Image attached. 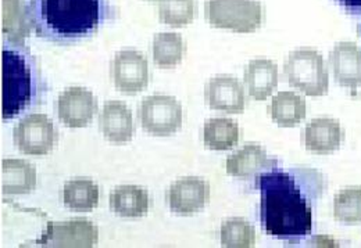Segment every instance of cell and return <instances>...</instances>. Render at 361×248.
Returning <instances> with one entry per match:
<instances>
[{"label":"cell","mask_w":361,"mask_h":248,"mask_svg":"<svg viewBox=\"0 0 361 248\" xmlns=\"http://www.w3.org/2000/svg\"><path fill=\"white\" fill-rule=\"evenodd\" d=\"M260 192L259 218L267 235L299 243L312 235L313 206L325 189L324 176L316 169L278 166L256 176Z\"/></svg>","instance_id":"obj_1"},{"label":"cell","mask_w":361,"mask_h":248,"mask_svg":"<svg viewBox=\"0 0 361 248\" xmlns=\"http://www.w3.org/2000/svg\"><path fill=\"white\" fill-rule=\"evenodd\" d=\"M116 14L110 0H28L37 37L61 44L88 39Z\"/></svg>","instance_id":"obj_2"},{"label":"cell","mask_w":361,"mask_h":248,"mask_svg":"<svg viewBox=\"0 0 361 248\" xmlns=\"http://www.w3.org/2000/svg\"><path fill=\"white\" fill-rule=\"evenodd\" d=\"M39 71L24 43L6 41L1 49V117L11 120L38 96Z\"/></svg>","instance_id":"obj_3"},{"label":"cell","mask_w":361,"mask_h":248,"mask_svg":"<svg viewBox=\"0 0 361 248\" xmlns=\"http://www.w3.org/2000/svg\"><path fill=\"white\" fill-rule=\"evenodd\" d=\"M288 83L310 97L324 96L329 90V77L322 54L312 47H300L289 53L283 66Z\"/></svg>","instance_id":"obj_4"},{"label":"cell","mask_w":361,"mask_h":248,"mask_svg":"<svg viewBox=\"0 0 361 248\" xmlns=\"http://www.w3.org/2000/svg\"><path fill=\"white\" fill-rule=\"evenodd\" d=\"M204 17L214 28L249 34L262 27L264 11L257 0H206Z\"/></svg>","instance_id":"obj_5"},{"label":"cell","mask_w":361,"mask_h":248,"mask_svg":"<svg viewBox=\"0 0 361 248\" xmlns=\"http://www.w3.org/2000/svg\"><path fill=\"white\" fill-rule=\"evenodd\" d=\"M137 118L145 132L152 136H171L183 123V110L176 97L164 94L147 96L142 100Z\"/></svg>","instance_id":"obj_6"},{"label":"cell","mask_w":361,"mask_h":248,"mask_svg":"<svg viewBox=\"0 0 361 248\" xmlns=\"http://www.w3.org/2000/svg\"><path fill=\"white\" fill-rule=\"evenodd\" d=\"M13 140L23 154L46 156L57 142V132L47 116L35 113L16 125Z\"/></svg>","instance_id":"obj_7"},{"label":"cell","mask_w":361,"mask_h":248,"mask_svg":"<svg viewBox=\"0 0 361 248\" xmlns=\"http://www.w3.org/2000/svg\"><path fill=\"white\" fill-rule=\"evenodd\" d=\"M110 77L121 93L136 94L149 83L147 60L137 50H121L110 63Z\"/></svg>","instance_id":"obj_8"},{"label":"cell","mask_w":361,"mask_h":248,"mask_svg":"<svg viewBox=\"0 0 361 248\" xmlns=\"http://www.w3.org/2000/svg\"><path fill=\"white\" fill-rule=\"evenodd\" d=\"M99 242V230L90 219L77 218L50 222L37 242L44 247H93Z\"/></svg>","instance_id":"obj_9"},{"label":"cell","mask_w":361,"mask_h":248,"mask_svg":"<svg viewBox=\"0 0 361 248\" xmlns=\"http://www.w3.org/2000/svg\"><path fill=\"white\" fill-rule=\"evenodd\" d=\"M56 111L59 120L67 128H85L97 113V100L88 89L80 86L68 87L60 93Z\"/></svg>","instance_id":"obj_10"},{"label":"cell","mask_w":361,"mask_h":248,"mask_svg":"<svg viewBox=\"0 0 361 248\" xmlns=\"http://www.w3.org/2000/svg\"><path fill=\"white\" fill-rule=\"evenodd\" d=\"M210 185L200 178H182L174 182L167 192V204L174 213L192 215L207 206Z\"/></svg>","instance_id":"obj_11"},{"label":"cell","mask_w":361,"mask_h":248,"mask_svg":"<svg viewBox=\"0 0 361 248\" xmlns=\"http://www.w3.org/2000/svg\"><path fill=\"white\" fill-rule=\"evenodd\" d=\"M204 99L212 110L242 114L246 107L243 85L233 75H216L204 87Z\"/></svg>","instance_id":"obj_12"},{"label":"cell","mask_w":361,"mask_h":248,"mask_svg":"<svg viewBox=\"0 0 361 248\" xmlns=\"http://www.w3.org/2000/svg\"><path fill=\"white\" fill-rule=\"evenodd\" d=\"M335 82L356 92L361 86V49L353 42H339L329 53Z\"/></svg>","instance_id":"obj_13"},{"label":"cell","mask_w":361,"mask_h":248,"mask_svg":"<svg viewBox=\"0 0 361 248\" xmlns=\"http://www.w3.org/2000/svg\"><path fill=\"white\" fill-rule=\"evenodd\" d=\"M99 128L102 135L111 143L123 144L133 139L135 125L131 110L121 101H106L99 114Z\"/></svg>","instance_id":"obj_14"},{"label":"cell","mask_w":361,"mask_h":248,"mask_svg":"<svg viewBox=\"0 0 361 248\" xmlns=\"http://www.w3.org/2000/svg\"><path fill=\"white\" fill-rule=\"evenodd\" d=\"M345 139L341 124L332 118H316L302 132L303 146L316 154L336 151Z\"/></svg>","instance_id":"obj_15"},{"label":"cell","mask_w":361,"mask_h":248,"mask_svg":"<svg viewBox=\"0 0 361 248\" xmlns=\"http://www.w3.org/2000/svg\"><path fill=\"white\" fill-rule=\"evenodd\" d=\"M275 166L276 160H271L264 147L250 143L228 157L226 173L239 179H249Z\"/></svg>","instance_id":"obj_16"},{"label":"cell","mask_w":361,"mask_h":248,"mask_svg":"<svg viewBox=\"0 0 361 248\" xmlns=\"http://www.w3.org/2000/svg\"><path fill=\"white\" fill-rule=\"evenodd\" d=\"M1 193L7 196L28 194L37 187V168L16 159L1 161L0 169Z\"/></svg>","instance_id":"obj_17"},{"label":"cell","mask_w":361,"mask_h":248,"mask_svg":"<svg viewBox=\"0 0 361 248\" xmlns=\"http://www.w3.org/2000/svg\"><path fill=\"white\" fill-rule=\"evenodd\" d=\"M243 81L250 97L267 100L278 86V66L269 58L252 60L245 68Z\"/></svg>","instance_id":"obj_18"},{"label":"cell","mask_w":361,"mask_h":248,"mask_svg":"<svg viewBox=\"0 0 361 248\" xmlns=\"http://www.w3.org/2000/svg\"><path fill=\"white\" fill-rule=\"evenodd\" d=\"M110 209L121 218H140L149 211V193L146 189L126 185L116 187L109 196Z\"/></svg>","instance_id":"obj_19"},{"label":"cell","mask_w":361,"mask_h":248,"mask_svg":"<svg viewBox=\"0 0 361 248\" xmlns=\"http://www.w3.org/2000/svg\"><path fill=\"white\" fill-rule=\"evenodd\" d=\"M271 120L282 128H293L300 124L307 114V104L295 92H279L269 104Z\"/></svg>","instance_id":"obj_20"},{"label":"cell","mask_w":361,"mask_h":248,"mask_svg":"<svg viewBox=\"0 0 361 248\" xmlns=\"http://www.w3.org/2000/svg\"><path fill=\"white\" fill-rule=\"evenodd\" d=\"M31 30L25 0H1V32L7 41L24 43Z\"/></svg>","instance_id":"obj_21"},{"label":"cell","mask_w":361,"mask_h":248,"mask_svg":"<svg viewBox=\"0 0 361 248\" xmlns=\"http://www.w3.org/2000/svg\"><path fill=\"white\" fill-rule=\"evenodd\" d=\"M100 199L99 186L90 179H73L63 187L64 206L77 212H90L97 207Z\"/></svg>","instance_id":"obj_22"},{"label":"cell","mask_w":361,"mask_h":248,"mask_svg":"<svg viewBox=\"0 0 361 248\" xmlns=\"http://www.w3.org/2000/svg\"><path fill=\"white\" fill-rule=\"evenodd\" d=\"M185 41L177 32H159L153 38V61L160 68L169 70L180 64L185 56Z\"/></svg>","instance_id":"obj_23"},{"label":"cell","mask_w":361,"mask_h":248,"mask_svg":"<svg viewBox=\"0 0 361 248\" xmlns=\"http://www.w3.org/2000/svg\"><path fill=\"white\" fill-rule=\"evenodd\" d=\"M203 142L214 151L229 150L239 142V125L229 118H212L203 126Z\"/></svg>","instance_id":"obj_24"},{"label":"cell","mask_w":361,"mask_h":248,"mask_svg":"<svg viewBox=\"0 0 361 248\" xmlns=\"http://www.w3.org/2000/svg\"><path fill=\"white\" fill-rule=\"evenodd\" d=\"M157 14L163 24L180 28L196 18L197 3L196 0H160L157 1Z\"/></svg>","instance_id":"obj_25"},{"label":"cell","mask_w":361,"mask_h":248,"mask_svg":"<svg viewBox=\"0 0 361 248\" xmlns=\"http://www.w3.org/2000/svg\"><path fill=\"white\" fill-rule=\"evenodd\" d=\"M256 244V230L243 218H229L221 225V246L250 248Z\"/></svg>","instance_id":"obj_26"},{"label":"cell","mask_w":361,"mask_h":248,"mask_svg":"<svg viewBox=\"0 0 361 248\" xmlns=\"http://www.w3.org/2000/svg\"><path fill=\"white\" fill-rule=\"evenodd\" d=\"M334 218L345 225L361 222V187H348L334 199Z\"/></svg>","instance_id":"obj_27"},{"label":"cell","mask_w":361,"mask_h":248,"mask_svg":"<svg viewBox=\"0 0 361 248\" xmlns=\"http://www.w3.org/2000/svg\"><path fill=\"white\" fill-rule=\"evenodd\" d=\"M346 13L361 16V0H335Z\"/></svg>","instance_id":"obj_28"},{"label":"cell","mask_w":361,"mask_h":248,"mask_svg":"<svg viewBox=\"0 0 361 248\" xmlns=\"http://www.w3.org/2000/svg\"><path fill=\"white\" fill-rule=\"evenodd\" d=\"M357 34H359V38L361 39V18L360 21H359V24H357Z\"/></svg>","instance_id":"obj_29"},{"label":"cell","mask_w":361,"mask_h":248,"mask_svg":"<svg viewBox=\"0 0 361 248\" xmlns=\"http://www.w3.org/2000/svg\"><path fill=\"white\" fill-rule=\"evenodd\" d=\"M152 1H160V0H152Z\"/></svg>","instance_id":"obj_30"}]
</instances>
